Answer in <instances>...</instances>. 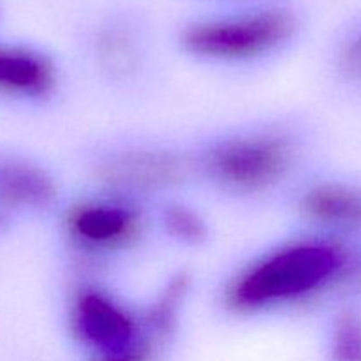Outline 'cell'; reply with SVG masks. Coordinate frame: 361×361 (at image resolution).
Here are the masks:
<instances>
[{"label":"cell","mask_w":361,"mask_h":361,"mask_svg":"<svg viewBox=\"0 0 361 361\" xmlns=\"http://www.w3.org/2000/svg\"><path fill=\"white\" fill-rule=\"evenodd\" d=\"M361 264L345 240L295 236L247 259L219 289V307L236 319L309 309L358 282Z\"/></svg>","instance_id":"1"},{"label":"cell","mask_w":361,"mask_h":361,"mask_svg":"<svg viewBox=\"0 0 361 361\" xmlns=\"http://www.w3.org/2000/svg\"><path fill=\"white\" fill-rule=\"evenodd\" d=\"M302 157L300 141L282 127H256L210 141L194 157L215 189L238 197L264 196L286 182Z\"/></svg>","instance_id":"2"},{"label":"cell","mask_w":361,"mask_h":361,"mask_svg":"<svg viewBox=\"0 0 361 361\" xmlns=\"http://www.w3.org/2000/svg\"><path fill=\"white\" fill-rule=\"evenodd\" d=\"M296 30L298 21L289 9L261 7L190 21L180 32V46L201 62L243 66L281 51Z\"/></svg>","instance_id":"3"},{"label":"cell","mask_w":361,"mask_h":361,"mask_svg":"<svg viewBox=\"0 0 361 361\" xmlns=\"http://www.w3.org/2000/svg\"><path fill=\"white\" fill-rule=\"evenodd\" d=\"M148 229L141 201L99 190L74 200L63 210L62 233L71 249L88 259L130 252Z\"/></svg>","instance_id":"4"},{"label":"cell","mask_w":361,"mask_h":361,"mask_svg":"<svg viewBox=\"0 0 361 361\" xmlns=\"http://www.w3.org/2000/svg\"><path fill=\"white\" fill-rule=\"evenodd\" d=\"M196 171L194 159L161 145H126L106 152L92 166L99 190L130 197L171 192Z\"/></svg>","instance_id":"5"},{"label":"cell","mask_w":361,"mask_h":361,"mask_svg":"<svg viewBox=\"0 0 361 361\" xmlns=\"http://www.w3.org/2000/svg\"><path fill=\"white\" fill-rule=\"evenodd\" d=\"M66 323L71 338L88 356L127 348L145 331L141 310L97 282H81L73 289Z\"/></svg>","instance_id":"6"},{"label":"cell","mask_w":361,"mask_h":361,"mask_svg":"<svg viewBox=\"0 0 361 361\" xmlns=\"http://www.w3.org/2000/svg\"><path fill=\"white\" fill-rule=\"evenodd\" d=\"M298 215L321 235L345 240L361 235V187L341 180H317L300 192Z\"/></svg>","instance_id":"7"},{"label":"cell","mask_w":361,"mask_h":361,"mask_svg":"<svg viewBox=\"0 0 361 361\" xmlns=\"http://www.w3.org/2000/svg\"><path fill=\"white\" fill-rule=\"evenodd\" d=\"M55 178L35 162L0 155V231L23 215L42 214L56 203Z\"/></svg>","instance_id":"8"},{"label":"cell","mask_w":361,"mask_h":361,"mask_svg":"<svg viewBox=\"0 0 361 361\" xmlns=\"http://www.w3.org/2000/svg\"><path fill=\"white\" fill-rule=\"evenodd\" d=\"M60 69L35 48L0 44V95L21 101H48L59 92Z\"/></svg>","instance_id":"9"},{"label":"cell","mask_w":361,"mask_h":361,"mask_svg":"<svg viewBox=\"0 0 361 361\" xmlns=\"http://www.w3.org/2000/svg\"><path fill=\"white\" fill-rule=\"evenodd\" d=\"M99 71L113 83H130L143 67V55L136 39L122 28L101 32L94 44Z\"/></svg>","instance_id":"10"},{"label":"cell","mask_w":361,"mask_h":361,"mask_svg":"<svg viewBox=\"0 0 361 361\" xmlns=\"http://www.w3.org/2000/svg\"><path fill=\"white\" fill-rule=\"evenodd\" d=\"M159 224L171 242L182 247L204 245L210 240V222L207 215L185 201H168L159 212Z\"/></svg>","instance_id":"11"},{"label":"cell","mask_w":361,"mask_h":361,"mask_svg":"<svg viewBox=\"0 0 361 361\" xmlns=\"http://www.w3.org/2000/svg\"><path fill=\"white\" fill-rule=\"evenodd\" d=\"M330 361H361V312L353 307L337 310L328 330Z\"/></svg>","instance_id":"12"},{"label":"cell","mask_w":361,"mask_h":361,"mask_svg":"<svg viewBox=\"0 0 361 361\" xmlns=\"http://www.w3.org/2000/svg\"><path fill=\"white\" fill-rule=\"evenodd\" d=\"M166 345H168L166 342L145 330L134 344L118 349V351L106 353V355L88 356V361H159Z\"/></svg>","instance_id":"13"},{"label":"cell","mask_w":361,"mask_h":361,"mask_svg":"<svg viewBox=\"0 0 361 361\" xmlns=\"http://www.w3.org/2000/svg\"><path fill=\"white\" fill-rule=\"evenodd\" d=\"M338 71L342 76L355 83H361V27L353 32L348 41L342 44L337 59Z\"/></svg>","instance_id":"14"},{"label":"cell","mask_w":361,"mask_h":361,"mask_svg":"<svg viewBox=\"0 0 361 361\" xmlns=\"http://www.w3.org/2000/svg\"><path fill=\"white\" fill-rule=\"evenodd\" d=\"M358 284H361V270H360V277H358Z\"/></svg>","instance_id":"15"}]
</instances>
